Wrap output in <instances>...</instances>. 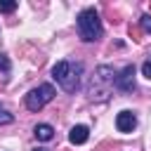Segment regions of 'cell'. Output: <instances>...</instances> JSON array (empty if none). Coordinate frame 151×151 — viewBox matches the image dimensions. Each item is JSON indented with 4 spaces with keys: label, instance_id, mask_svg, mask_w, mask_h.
I'll list each match as a JSON object with an SVG mask.
<instances>
[{
    "label": "cell",
    "instance_id": "1",
    "mask_svg": "<svg viewBox=\"0 0 151 151\" xmlns=\"http://www.w3.org/2000/svg\"><path fill=\"white\" fill-rule=\"evenodd\" d=\"M83 64L80 61H71V59H61L52 66V78L59 83V87L68 94L78 92L83 85Z\"/></svg>",
    "mask_w": 151,
    "mask_h": 151
},
{
    "label": "cell",
    "instance_id": "10",
    "mask_svg": "<svg viewBox=\"0 0 151 151\" xmlns=\"http://www.w3.org/2000/svg\"><path fill=\"white\" fill-rule=\"evenodd\" d=\"M12 120H14V116H12L9 111L0 109V125H7V123H12Z\"/></svg>",
    "mask_w": 151,
    "mask_h": 151
},
{
    "label": "cell",
    "instance_id": "4",
    "mask_svg": "<svg viewBox=\"0 0 151 151\" xmlns=\"http://www.w3.org/2000/svg\"><path fill=\"white\" fill-rule=\"evenodd\" d=\"M54 87L50 85V83H42V85H38V87H33L28 94H26V109L28 111H40L47 101H52L54 99Z\"/></svg>",
    "mask_w": 151,
    "mask_h": 151
},
{
    "label": "cell",
    "instance_id": "8",
    "mask_svg": "<svg viewBox=\"0 0 151 151\" xmlns=\"http://www.w3.org/2000/svg\"><path fill=\"white\" fill-rule=\"evenodd\" d=\"M33 134H35V139H40V142H50V139H54V127H52L50 123H38V125L33 127Z\"/></svg>",
    "mask_w": 151,
    "mask_h": 151
},
{
    "label": "cell",
    "instance_id": "6",
    "mask_svg": "<svg viewBox=\"0 0 151 151\" xmlns=\"http://www.w3.org/2000/svg\"><path fill=\"white\" fill-rule=\"evenodd\" d=\"M116 127H118V132H125V134L132 132L137 127V116L132 111H120L116 116Z\"/></svg>",
    "mask_w": 151,
    "mask_h": 151
},
{
    "label": "cell",
    "instance_id": "14",
    "mask_svg": "<svg viewBox=\"0 0 151 151\" xmlns=\"http://www.w3.org/2000/svg\"><path fill=\"white\" fill-rule=\"evenodd\" d=\"M33 151H47V149H42V146H38V149H33Z\"/></svg>",
    "mask_w": 151,
    "mask_h": 151
},
{
    "label": "cell",
    "instance_id": "9",
    "mask_svg": "<svg viewBox=\"0 0 151 151\" xmlns=\"http://www.w3.org/2000/svg\"><path fill=\"white\" fill-rule=\"evenodd\" d=\"M17 9V2L14 0H0V14H9Z\"/></svg>",
    "mask_w": 151,
    "mask_h": 151
},
{
    "label": "cell",
    "instance_id": "2",
    "mask_svg": "<svg viewBox=\"0 0 151 151\" xmlns=\"http://www.w3.org/2000/svg\"><path fill=\"white\" fill-rule=\"evenodd\" d=\"M113 80H116L113 66H109V64L97 66V71L92 76V83L87 87V97L92 101H106L109 99V85H113Z\"/></svg>",
    "mask_w": 151,
    "mask_h": 151
},
{
    "label": "cell",
    "instance_id": "5",
    "mask_svg": "<svg viewBox=\"0 0 151 151\" xmlns=\"http://www.w3.org/2000/svg\"><path fill=\"white\" fill-rule=\"evenodd\" d=\"M113 85H116L120 92H132V90L137 87V83H134V66H132V64H127V66L116 76Z\"/></svg>",
    "mask_w": 151,
    "mask_h": 151
},
{
    "label": "cell",
    "instance_id": "12",
    "mask_svg": "<svg viewBox=\"0 0 151 151\" xmlns=\"http://www.w3.org/2000/svg\"><path fill=\"white\" fill-rule=\"evenodd\" d=\"M142 28H144L146 33H151V14H144V17H142Z\"/></svg>",
    "mask_w": 151,
    "mask_h": 151
},
{
    "label": "cell",
    "instance_id": "3",
    "mask_svg": "<svg viewBox=\"0 0 151 151\" xmlns=\"http://www.w3.org/2000/svg\"><path fill=\"white\" fill-rule=\"evenodd\" d=\"M78 33H80V38L85 42H94V40L101 38L104 26H101V19H99L94 7H87V9H83L78 14Z\"/></svg>",
    "mask_w": 151,
    "mask_h": 151
},
{
    "label": "cell",
    "instance_id": "13",
    "mask_svg": "<svg viewBox=\"0 0 151 151\" xmlns=\"http://www.w3.org/2000/svg\"><path fill=\"white\" fill-rule=\"evenodd\" d=\"M0 71H2L5 76L9 73V59H7V57H2V54H0Z\"/></svg>",
    "mask_w": 151,
    "mask_h": 151
},
{
    "label": "cell",
    "instance_id": "11",
    "mask_svg": "<svg viewBox=\"0 0 151 151\" xmlns=\"http://www.w3.org/2000/svg\"><path fill=\"white\" fill-rule=\"evenodd\" d=\"M142 73H144V78H149L151 80V54L146 57V61L142 64Z\"/></svg>",
    "mask_w": 151,
    "mask_h": 151
},
{
    "label": "cell",
    "instance_id": "7",
    "mask_svg": "<svg viewBox=\"0 0 151 151\" xmlns=\"http://www.w3.org/2000/svg\"><path fill=\"white\" fill-rule=\"evenodd\" d=\"M87 139H90L87 125H73V127H71V132H68V142H71V144L80 146V144H85Z\"/></svg>",
    "mask_w": 151,
    "mask_h": 151
}]
</instances>
